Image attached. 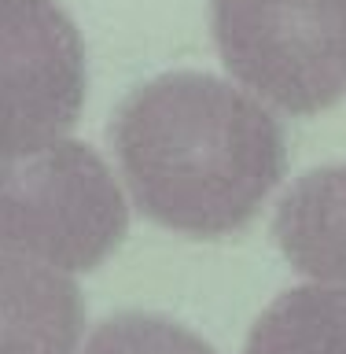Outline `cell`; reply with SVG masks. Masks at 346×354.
<instances>
[{
  "label": "cell",
  "mask_w": 346,
  "mask_h": 354,
  "mask_svg": "<svg viewBox=\"0 0 346 354\" xmlns=\"http://www.w3.org/2000/svg\"><path fill=\"white\" fill-rule=\"evenodd\" d=\"M110 140L133 203L155 225L199 240L247 229L287 170L273 111L199 71L137 85L110 122Z\"/></svg>",
  "instance_id": "obj_1"
},
{
  "label": "cell",
  "mask_w": 346,
  "mask_h": 354,
  "mask_svg": "<svg viewBox=\"0 0 346 354\" xmlns=\"http://www.w3.org/2000/svg\"><path fill=\"white\" fill-rule=\"evenodd\" d=\"M129 207L115 170L81 140L0 159V251L88 273L118 251Z\"/></svg>",
  "instance_id": "obj_2"
},
{
  "label": "cell",
  "mask_w": 346,
  "mask_h": 354,
  "mask_svg": "<svg viewBox=\"0 0 346 354\" xmlns=\"http://www.w3.org/2000/svg\"><path fill=\"white\" fill-rule=\"evenodd\" d=\"M210 30L265 107L320 115L346 100V0H210Z\"/></svg>",
  "instance_id": "obj_3"
},
{
  "label": "cell",
  "mask_w": 346,
  "mask_h": 354,
  "mask_svg": "<svg viewBox=\"0 0 346 354\" xmlns=\"http://www.w3.org/2000/svg\"><path fill=\"white\" fill-rule=\"evenodd\" d=\"M85 93L74 19L55 0H0V159L66 140Z\"/></svg>",
  "instance_id": "obj_4"
},
{
  "label": "cell",
  "mask_w": 346,
  "mask_h": 354,
  "mask_svg": "<svg viewBox=\"0 0 346 354\" xmlns=\"http://www.w3.org/2000/svg\"><path fill=\"white\" fill-rule=\"evenodd\" d=\"M85 303L74 277L0 251V354H77Z\"/></svg>",
  "instance_id": "obj_5"
},
{
  "label": "cell",
  "mask_w": 346,
  "mask_h": 354,
  "mask_svg": "<svg viewBox=\"0 0 346 354\" xmlns=\"http://www.w3.org/2000/svg\"><path fill=\"white\" fill-rule=\"evenodd\" d=\"M273 236L309 284L346 292V162L317 166L287 188Z\"/></svg>",
  "instance_id": "obj_6"
},
{
  "label": "cell",
  "mask_w": 346,
  "mask_h": 354,
  "mask_svg": "<svg viewBox=\"0 0 346 354\" xmlns=\"http://www.w3.org/2000/svg\"><path fill=\"white\" fill-rule=\"evenodd\" d=\"M243 354H346V292L325 284L280 292L251 325Z\"/></svg>",
  "instance_id": "obj_7"
},
{
  "label": "cell",
  "mask_w": 346,
  "mask_h": 354,
  "mask_svg": "<svg viewBox=\"0 0 346 354\" xmlns=\"http://www.w3.org/2000/svg\"><path fill=\"white\" fill-rule=\"evenodd\" d=\"M77 354H218V351L173 317L122 310V314L99 321Z\"/></svg>",
  "instance_id": "obj_8"
}]
</instances>
